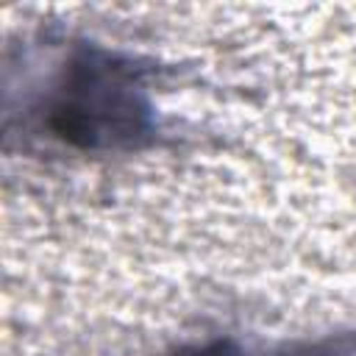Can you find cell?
I'll return each mask as SVG.
<instances>
[{
    "instance_id": "cell-1",
    "label": "cell",
    "mask_w": 356,
    "mask_h": 356,
    "mask_svg": "<svg viewBox=\"0 0 356 356\" xmlns=\"http://www.w3.org/2000/svg\"><path fill=\"white\" fill-rule=\"evenodd\" d=\"M44 128L75 150L136 147L150 131L142 72L111 50H78L47 95Z\"/></svg>"
},
{
    "instance_id": "cell-2",
    "label": "cell",
    "mask_w": 356,
    "mask_h": 356,
    "mask_svg": "<svg viewBox=\"0 0 356 356\" xmlns=\"http://www.w3.org/2000/svg\"><path fill=\"white\" fill-rule=\"evenodd\" d=\"M175 356H356V337H342V339L309 345V348H300V350H284V353H248V350H239L231 342H211V345L186 348Z\"/></svg>"
}]
</instances>
